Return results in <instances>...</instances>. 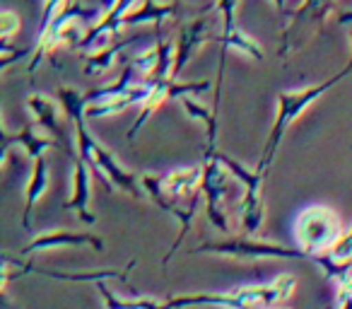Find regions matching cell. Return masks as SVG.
Instances as JSON below:
<instances>
[{
	"mask_svg": "<svg viewBox=\"0 0 352 309\" xmlns=\"http://www.w3.org/2000/svg\"><path fill=\"white\" fill-rule=\"evenodd\" d=\"M142 189L145 193H150L152 203L160 211L169 213L171 217L179 220V237L162 259V264L166 266L174 251L184 244V239L191 232L201 201H206L203 198V167H179L164 174H145Z\"/></svg>",
	"mask_w": 352,
	"mask_h": 309,
	"instance_id": "1",
	"label": "cell"
},
{
	"mask_svg": "<svg viewBox=\"0 0 352 309\" xmlns=\"http://www.w3.org/2000/svg\"><path fill=\"white\" fill-rule=\"evenodd\" d=\"M350 73H352V65L347 63L340 73L333 75V78H328V80H323V83L311 85V87H304V89H297V92H280L278 94V114H275L273 128H270V136H268V140H265V145H263V152H261V160H258V167H256V172L263 174V177L270 172V167H273V160H275V152L280 150V142H283L285 133H287L289 126L297 121L299 114H302L304 109L311 107L318 97H323L328 89H333L342 78H347Z\"/></svg>",
	"mask_w": 352,
	"mask_h": 309,
	"instance_id": "2",
	"label": "cell"
},
{
	"mask_svg": "<svg viewBox=\"0 0 352 309\" xmlns=\"http://www.w3.org/2000/svg\"><path fill=\"white\" fill-rule=\"evenodd\" d=\"M292 232L297 239V249L307 251L311 261L314 256H328L345 237L340 215L328 206L302 208L294 217Z\"/></svg>",
	"mask_w": 352,
	"mask_h": 309,
	"instance_id": "3",
	"label": "cell"
},
{
	"mask_svg": "<svg viewBox=\"0 0 352 309\" xmlns=\"http://www.w3.org/2000/svg\"><path fill=\"white\" fill-rule=\"evenodd\" d=\"M75 133H78L80 160L87 164L89 172H92L94 177H97L99 182L109 189V191H113V189H121V191H126L128 196L142 198V191H140V187H138V182H135V174L126 172V169L116 162V158H113L111 152H109L107 147H102L92 136H89L85 121L75 123Z\"/></svg>",
	"mask_w": 352,
	"mask_h": 309,
	"instance_id": "4",
	"label": "cell"
},
{
	"mask_svg": "<svg viewBox=\"0 0 352 309\" xmlns=\"http://www.w3.org/2000/svg\"><path fill=\"white\" fill-rule=\"evenodd\" d=\"M336 10V0H302V6L287 15V22L280 34L278 56L285 58L287 54H294L302 49L314 34L323 30V22Z\"/></svg>",
	"mask_w": 352,
	"mask_h": 309,
	"instance_id": "5",
	"label": "cell"
},
{
	"mask_svg": "<svg viewBox=\"0 0 352 309\" xmlns=\"http://www.w3.org/2000/svg\"><path fill=\"white\" fill-rule=\"evenodd\" d=\"M193 254H217L232 256V259H304L311 261V256L302 249H289L283 244H270V242H254V239H222V242H206L198 246Z\"/></svg>",
	"mask_w": 352,
	"mask_h": 309,
	"instance_id": "6",
	"label": "cell"
},
{
	"mask_svg": "<svg viewBox=\"0 0 352 309\" xmlns=\"http://www.w3.org/2000/svg\"><path fill=\"white\" fill-rule=\"evenodd\" d=\"M152 89L147 94V99L140 104V114H138L135 123L128 128L126 138L128 142H135V136L142 126L152 118V114L166 102V99H184L188 94H203L212 87L210 80H191V83H179V80H157V83H150Z\"/></svg>",
	"mask_w": 352,
	"mask_h": 309,
	"instance_id": "7",
	"label": "cell"
},
{
	"mask_svg": "<svg viewBox=\"0 0 352 309\" xmlns=\"http://www.w3.org/2000/svg\"><path fill=\"white\" fill-rule=\"evenodd\" d=\"M227 189H230V172L217 158H203V198H206L208 220L220 232H230L227 222Z\"/></svg>",
	"mask_w": 352,
	"mask_h": 309,
	"instance_id": "8",
	"label": "cell"
},
{
	"mask_svg": "<svg viewBox=\"0 0 352 309\" xmlns=\"http://www.w3.org/2000/svg\"><path fill=\"white\" fill-rule=\"evenodd\" d=\"M94 17L102 20L104 17L102 8H85V6H80L78 0H70L68 6L60 10V15L56 17L49 27H44V30L39 32V39H36V46H34V56H32V61H30V73H34V70L39 68V65L44 63V61L49 58L56 49H58L60 46V32H63V27L68 25V22L94 20Z\"/></svg>",
	"mask_w": 352,
	"mask_h": 309,
	"instance_id": "9",
	"label": "cell"
},
{
	"mask_svg": "<svg viewBox=\"0 0 352 309\" xmlns=\"http://www.w3.org/2000/svg\"><path fill=\"white\" fill-rule=\"evenodd\" d=\"M92 246L94 251H104V242L97 235H89V232H73V230H49L36 235L25 249L20 251V256H30L36 251L56 249V246Z\"/></svg>",
	"mask_w": 352,
	"mask_h": 309,
	"instance_id": "10",
	"label": "cell"
},
{
	"mask_svg": "<svg viewBox=\"0 0 352 309\" xmlns=\"http://www.w3.org/2000/svg\"><path fill=\"white\" fill-rule=\"evenodd\" d=\"M208 39H210V20H208V17H198V20H191L188 25L182 27L179 39H176L174 78H179V73L186 68L188 61L193 58V54H196Z\"/></svg>",
	"mask_w": 352,
	"mask_h": 309,
	"instance_id": "11",
	"label": "cell"
},
{
	"mask_svg": "<svg viewBox=\"0 0 352 309\" xmlns=\"http://www.w3.org/2000/svg\"><path fill=\"white\" fill-rule=\"evenodd\" d=\"M89 177H92V172H89L87 164L80 158H73V191H70L68 201L63 203V208L65 211H78L80 220L87 222V225H94L97 215L89 211V191H92Z\"/></svg>",
	"mask_w": 352,
	"mask_h": 309,
	"instance_id": "12",
	"label": "cell"
},
{
	"mask_svg": "<svg viewBox=\"0 0 352 309\" xmlns=\"http://www.w3.org/2000/svg\"><path fill=\"white\" fill-rule=\"evenodd\" d=\"M27 107H30V111L34 114V118L39 121V126L44 128L49 136H54L60 145H65L68 133H65L63 118H60V116H65L63 109L56 107L54 99L46 97V94H32V97L27 99Z\"/></svg>",
	"mask_w": 352,
	"mask_h": 309,
	"instance_id": "13",
	"label": "cell"
},
{
	"mask_svg": "<svg viewBox=\"0 0 352 309\" xmlns=\"http://www.w3.org/2000/svg\"><path fill=\"white\" fill-rule=\"evenodd\" d=\"M12 145H22L27 152V158L32 160H39L49 147H60V142L56 138H46V136H36L34 128L32 126H25L22 131H17L12 136L6 126H3V160L8 158V152H10Z\"/></svg>",
	"mask_w": 352,
	"mask_h": 309,
	"instance_id": "14",
	"label": "cell"
},
{
	"mask_svg": "<svg viewBox=\"0 0 352 309\" xmlns=\"http://www.w3.org/2000/svg\"><path fill=\"white\" fill-rule=\"evenodd\" d=\"M179 12V0H169V3H157V0H142V6L138 10H131L123 20V27H135L142 22H155V32H160L162 22L169 20L171 15Z\"/></svg>",
	"mask_w": 352,
	"mask_h": 309,
	"instance_id": "15",
	"label": "cell"
},
{
	"mask_svg": "<svg viewBox=\"0 0 352 309\" xmlns=\"http://www.w3.org/2000/svg\"><path fill=\"white\" fill-rule=\"evenodd\" d=\"M46 189H49V167H46V160L39 158V160H34L30 184H27V203H25V213H22V227H25L27 232L32 230V213H34V206L46 193Z\"/></svg>",
	"mask_w": 352,
	"mask_h": 309,
	"instance_id": "16",
	"label": "cell"
},
{
	"mask_svg": "<svg viewBox=\"0 0 352 309\" xmlns=\"http://www.w3.org/2000/svg\"><path fill=\"white\" fill-rule=\"evenodd\" d=\"M241 227L246 235H256L265 220V203H263V187L244 189V198L239 203Z\"/></svg>",
	"mask_w": 352,
	"mask_h": 309,
	"instance_id": "17",
	"label": "cell"
},
{
	"mask_svg": "<svg viewBox=\"0 0 352 309\" xmlns=\"http://www.w3.org/2000/svg\"><path fill=\"white\" fill-rule=\"evenodd\" d=\"M135 39H121V41H111L109 46H104V49L99 51H92V54L85 58V68L82 73L85 75H102L107 73L109 68H111L113 58H118L121 56L123 49H128V46L133 44Z\"/></svg>",
	"mask_w": 352,
	"mask_h": 309,
	"instance_id": "18",
	"label": "cell"
},
{
	"mask_svg": "<svg viewBox=\"0 0 352 309\" xmlns=\"http://www.w3.org/2000/svg\"><path fill=\"white\" fill-rule=\"evenodd\" d=\"M182 104H184V109H186L188 116L196 118V121H201L203 126H206V133H208L206 155H212V152L217 150L215 147V142H217V114L210 111V109L203 107L201 102H196V99H191V97H184Z\"/></svg>",
	"mask_w": 352,
	"mask_h": 309,
	"instance_id": "19",
	"label": "cell"
},
{
	"mask_svg": "<svg viewBox=\"0 0 352 309\" xmlns=\"http://www.w3.org/2000/svg\"><path fill=\"white\" fill-rule=\"evenodd\" d=\"M97 290L104 299V307L107 309H164V302L152 297H138V299H121L107 288V283H97Z\"/></svg>",
	"mask_w": 352,
	"mask_h": 309,
	"instance_id": "20",
	"label": "cell"
},
{
	"mask_svg": "<svg viewBox=\"0 0 352 309\" xmlns=\"http://www.w3.org/2000/svg\"><path fill=\"white\" fill-rule=\"evenodd\" d=\"M56 97H58V104L63 109L65 118H70L75 123L85 121L87 118V104H85V94H80L75 87H58L56 89Z\"/></svg>",
	"mask_w": 352,
	"mask_h": 309,
	"instance_id": "21",
	"label": "cell"
},
{
	"mask_svg": "<svg viewBox=\"0 0 352 309\" xmlns=\"http://www.w3.org/2000/svg\"><path fill=\"white\" fill-rule=\"evenodd\" d=\"M20 30H22V20L15 10H10V8L0 10V39L6 41V44H10V39Z\"/></svg>",
	"mask_w": 352,
	"mask_h": 309,
	"instance_id": "22",
	"label": "cell"
},
{
	"mask_svg": "<svg viewBox=\"0 0 352 309\" xmlns=\"http://www.w3.org/2000/svg\"><path fill=\"white\" fill-rule=\"evenodd\" d=\"M0 51H3V58H0V70L10 68L12 63H17V61H22V58H30V56H34V49H10V44H6V41H0Z\"/></svg>",
	"mask_w": 352,
	"mask_h": 309,
	"instance_id": "23",
	"label": "cell"
},
{
	"mask_svg": "<svg viewBox=\"0 0 352 309\" xmlns=\"http://www.w3.org/2000/svg\"><path fill=\"white\" fill-rule=\"evenodd\" d=\"M336 309H352V273L338 278V307Z\"/></svg>",
	"mask_w": 352,
	"mask_h": 309,
	"instance_id": "24",
	"label": "cell"
},
{
	"mask_svg": "<svg viewBox=\"0 0 352 309\" xmlns=\"http://www.w3.org/2000/svg\"><path fill=\"white\" fill-rule=\"evenodd\" d=\"M328 256H331V259H336V261H350L352 259V227H350V232H347V235L338 242V246Z\"/></svg>",
	"mask_w": 352,
	"mask_h": 309,
	"instance_id": "25",
	"label": "cell"
},
{
	"mask_svg": "<svg viewBox=\"0 0 352 309\" xmlns=\"http://www.w3.org/2000/svg\"><path fill=\"white\" fill-rule=\"evenodd\" d=\"M275 3V8H278V12L283 17H287V0H273Z\"/></svg>",
	"mask_w": 352,
	"mask_h": 309,
	"instance_id": "26",
	"label": "cell"
},
{
	"mask_svg": "<svg viewBox=\"0 0 352 309\" xmlns=\"http://www.w3.org/2000/svg\"><path fill=\"white\" fill-rule=\"evenodd\" d=\"M338 22H340V25H352V10L340 12V15H338Z\"/></svg>",
	"mask_w": 352,
	"mask_h": 309,
	"instance_id": "27",
	"label": "cell"
},
{
	"mask_svg": "<svg viewBox=\"0 0 352 309\" xmlns=\"http://www.w3.org/2000/svg\"><path fill=\"white\" fill-rule=\"evenodd\" d=\"M116 3H118V0H102V3H99V8H102V12L107 15V12L111 10V8L116 6Z\"/></svg>",
	"mask_w": 352,
	"mask_h": 309,
	"instance_id": "28",
	"label": "cell"
},
{
	"mask_svg": "<svg viewBox=\"0 0 352 309\" xmlns=\"http://www.w3.org/2000/svg\"><path fill=\"white\" fill-rule=\"evenodd\" d=\"M342 264H345L347 268H352V259H350V261H342Z\"/></svg>",
	"mask_w": 352,
	"mask_h": 309,
	"instance_id": "29",
	"label": "cell"
},
{
	"mask_svg": "<svg viewBox=\"0 0 352 309\" xmlns=\"http://www.w3.org/2000/svg\"><path fill=\"white\" fill-rule=\"evenodd\" d=\"M350 41H352V27H350ZM350 65H352V54H350Z\"/></svg>",
	"mask_w": 352,
	"mask_h": 309,
	"instance_id": "30",
	"label": "cell"
},
{
	"mask_svg": "<svg viewBox=\"0 0 352 309\" xmlns=\"http://www.w3.org/2000/svg\"><path fill=\"white\" fill-rule=\"evenodd\" d=\"M280 309H285V307H280Z\"/></svg>",
	"mask_w": 352,
	"mask_h": 309,
	"instance_id": "31",
	"label": "cell"
}]
</instances>
